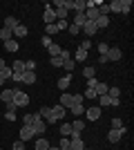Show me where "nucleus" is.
<instances>
[{"mask_svg": "<svg viewBox=\"0 0 134 150\" xmlns=\"http://www.w3.org/2000/svg\"><path fill=\"white\" fill-rule=\"evenodd\" d=\"M65 114H67V108H63V105H54V108H51V114L45 119V123H56L58 119H63Z\"/></svg>", "mask_w": 134, "mask_h": 150, "instance_id": "nucleus-1", "label": "nucleus"}, {"mask_svg": "<svg viewBox=\"0 0 134 150\" xmlns=\"http://www.w3.org/2000/svg\"><path fill=\"white\" fill-rule=\"evenodd\" d=\"M85 2H87V9H85V18H87L89 23H96V18L101 16V13H98V7H96V2H94V0H85Z\"/></svg>", "mask_w": 134, "mask_h": 150, "instance_id": "nucleus-2", "label": "nucleus"}, {"mask_svg": "<svg viewBox=\"0 0 134 150\" xmlns=\"http://www.w3.org/2000/svg\"><path fill=\"white\" fill-rule=\"evenodd\" d=\"M13 103H16V108H25V105H29V94L20 92V90H13Z\"/></svg>", "mask_w": 134, "mask_h": 150, "instance_id": "nucleus-3", "label": "nucleus"}, {"mask_svg": "<svg viewBox=\"0 0 134 150\" xmlns=\"http://www.w3.org/2000/svg\"><path fill=\"white\" fill-rule=\"evenodd\" d=\"M32 128H34V134H43V132L47 130V123H45V119H40V117H38V112H36V119H34Z\"/></svg>", "mask_w": 134, "mask_h": 150, "instance_id": "nucleus-4", "label": "nucleus"}, {"mask_svg": "<svg viewBox=\"0 0 134 150\" xmlns=\"http://www.w3.org/2000/svg\"><path fill=\"white\" fill-rule=\"evenodd\" d=\"M101 108L98 105H92V108H85V117H87V121H96V119H101Z\"/></svg>", "mask_w": 134, "mask_h": 150, "instance_id": "nucleus-5", "label": "nucleus"}, {"mask_svg": "<svg viewBox=\"0 0 134 150\" xmlns=\"http://www.w3.org/2000/svg\"><path fill=\"white\" fill-rule=\"evenodd\" d=\"M43 20L47 23V25L56 23V13H54V7H51V5H47V7H45V11H43Z\"/></svg>", "mask_w": 134, "mask_h": 150, "instance_id": "nucleus-6", "label": "nucleus"}, {"mask_svg": "<svg viewBox=\"0 0 134 150\" xmlns=\"http://www.w3.org/2000/svg\"><path fill=\"white\" fill-rule=\"evenodd\" d=\"M125 128H121V130H114V128H112V130L107 132V139H109V144H116V141H121V137L123 134H125Z\"/></svg>", "mask_w": 134, "mask_h": 150, "instance_id": "nucleus-7", "label": "nucleus"}, {"mask_svg": "<svg viewBox=\"0 0 134 150\" xmlns=\"http://www.w3.org/2000/svg\"><path fill=\"white\" fill-rule=\"evenodd\" d=\"M36 134H34V128L32 125H22L20 128V141H29V139H34Z\"/></svg>", "mask_w": 134, "mask_h": 150, "instance_id": "nucleus-8", "label": "nucleus"}, {"mask_svg": "<svg viewBox=\"0 0 134 150\" xmlns=\"http://www.w3.org/2000/svg\"><path fill=\"white\" fill-rule=\"evenodd\" d=\"M85 130V121L83 119H76L72 123V137H81V132Z\"/></svg>", "mask_w": 134, "mask_h": 150, "instance_id": "nucleus-9", "label": "nucleus"}, {"mask_svg": "<svg viewBox=\"0 0 134 150\" xmlns=\"http://www.w3.org/2000/svg\"><path fill=\"white\" fill-rule=\"evenodd\" d=\"M69 85H72V74H65V76L58 79V90H60V92H67Z\"/></svg>", "mask_w": 134, "mask_h": 150, "instance_id": "nucleus-10", "label": "nucleus"}, {"mask_svg": "<svg viewBox=\"0 0 134 150\" xmlns=\"http://www.w3.org/2000/svg\"><path fill=\"white\" fill-rule=\"evenodd\" d=\"M20 83H25V85H34V83H36V72H29V69H25V72H22V79H20Z\"/></svg>", "mask_w": 134, "mask_h": 150, "instance_id": "nucleus-11", "label": "nucleus"}, {"mask_svg": "<svg viewBox=\"0 0 134 150\" xmlns=\"http://www.w3.org/2000/svg\"><path fill=\"white\" fill-rule=\"evenodd\" d=\"M69 150H85V141L81 137H72L69 139Z\"/></svg>", "mask_w": 134, "mask_h": 150, "instance_id": "nucleus-12", "label": "nucleus"}, {"mask_svg": "<svg viewBox=\"0 0 134 150\" xmlns=\"http://www.w3.org/2000/svg\"><path fill=\"white\" fill-rule=\"evenodd\" d=\"M121 56H123V52L119 50V47H109V50H107V61H112V63L121 61Z\"/></svg>", "mask_w": 134, "mask_h": 150, "instance_id": "nucleus-13", "label": "nucleus"}, {"mask_svg": "<svg viewBox=\"0 0 134 150\" xmlns=\"http://www.w3.org/2000/svg\"><path fill=\"white\" fill-rule=\"evenodd\" d=\"M83 31H85V36H87V38H92V36H94V34H96L98 29H96V25H94V23H89V20H87V23L83 25Z\"/></svg>", "mask_w": 134, "mask_h": 150, "instance_id": "nucleus-14", "label": "nucleus"}, {"mask_svg": "<svg viewBox=\"0 0 134 150\" xmlns=\"http://www.w3.org/2000/svg\"><path fill=\"white\" fill-rule=\"evenodd\" d=\"M18 25H20V23H18V18H16V16H7V18H5V27H7V29L13 31Z\"/></svg>", "mask_w": 134, "mask_h": 150, "instance_id": "nucleus-15", "label": "nucleus"}, {"mask_svg": "<svg viewBox=\"0 0 134 150\" xmlns=\"http://www.w3.org/2000/svg\"><path fill=\"white\" fill-rule=\"evenodd\" d=\"M5 50L7 52H18V40H16V38H9V40H5Z\"/></svg>", "mask_w": 134, "mask_h": 150, "instance_id": "nucleus-16", "label": "nucleus"}, {"mask_svg": "<svg viewBox=\"0 0 134 150\" xmlns=\"http://www.w3.org/2000/svg\"><path fill=\"white\" fill-rule=\"evenodd\" d=\"M85 9H87L85 0H74V13H85Z\"/></svg>", "mask_w": 134, "mask_h": 150, "instance_id": "nucleus-17", "label": "nucleus"}, {"mask_svg": "<svg viewBox=\"0 0 134 150\" xmlns=\"http://www.w3.org/2000/svg\"><path fill=\"white\" fill-rule=\"evenodd\" d=\"M94 25H96V29H105V27L109 25V18H107V16H98Z\"/></svg>", "mask_w": 134, "mask_h": 150, "instance_id": "nucleus-18", "label": "nucleus"}, {"mask_svg": "<svg viewBox=\"0 0 134 150\" xmlns=\"http://www.w3.org/2000/svg\"><path fill=\"white\" fill-rule=\"evenodd\" d=\"M107 88H109L107 83H101V81H98V83H96V88H94L96 96H103V94H107Z\"/></svg>", "mask_w": 134, "mask_h": 150, "instance_id": "nucleus-19", "label": "nucleus"}, {"mask_svg": "<svg viewBox=\"0 0 134 150\" xmlns=\"http://www.w3.org/2000/svg\"><path fill=\"white\" fill-rule=\"evenodd\" d=\"M27 34H29V29H27L25 25H18L16 29H13V36H16V38H25Z\"/></svg>", "mask_w": 134, "mask_h": 150, "instance_id": "nucleus-20", "label": "nucleus"}, {"mask_svg": "<svg viewBox=\"0 0 134 150\" xmlns=\"http://www.w3.org/2000/svg\"><path fill=\"white\" fill-rule=\"evenodd\" d=\"M58 105L72 108V94H69V92H63V96H60V103H58Z\"/></svg>", "mask_w": 134, "mask_h": 150, "instance_id": "nucleus-21", "label": "nucleus"}, {"mask_svg": "<svg viewBox=\"0 0 134 150\" xmlns=\"http://www.w3.org/2000/svg\"><path fill=\"white\" fill-rule=\"evenodd\" d=\"M34 148H36V150H47V148H49V141H47L45 137H40V139H36Z\"/></svg>", "mask_w": 134, "mask_h": 150, "instance_id": "nucleus-22", "label": "nucleus"}, {"mask_svg": "<svg viewBox=\"0 0 134 150\" xmlns=\"http://www.w3.org/2000/svg\"><path fill=\"white\" fill-rule=\"evenodd\" d=\"M47 50H49V56L54 58V56H60V52H63V47H60V45H56V43H51L49 47H47Z\"/></svg>", "mask_w": 134, "mask_h": 150, "instance_id": "nucleus-23", "label": "nucleus"}, {"mask_svg": "<svg viewBox=\"0 0 134 150\" xmlns=\"http://www.w3.org/2000/svg\"><path fill=\"white\" fill-rule=\"evenodd\" d=\"M11 72H16V74H22V72H25V61H13Z\"/></svg>", "mask_w": 134, "mask_h": 150, "instance_id": "nucleus-24", "label": "nucleus"}, {"mask_svg": "<svg viewBox=\"0 0 134 150\" xmlns=\"http://www.w3.org/2000/svg\"><path fill=\"white\" fill-rule=\"evenodd\" d=\"M107 7L112 13H121V0H112V2H107Z\"/></svg>", "mask_w": 134, "mask_h": 150, "instance_id": "nucleus-25", "label": "nucleus"}, {"mask_svg": "<svg viewBox=\"0 0 134 150\" xmlns=\"http://www.w3.org/2000/svg\"><path fill=\"white\" fill-rule=\"evenodd\" d=\"M87 23V18H85V13H76V18H74V23L72 25H76V27H81L83 29V25Z\"/></svg>", "mask_w": 134, "mask_h": 150, "instance_id": "nucleus-26", "label": "nucleus"}, {"mask_svg": "<svg viewBox=\"0 0 134 150\" xmlns=\"http://www.w3.org/2000/svg\"><path fill=\"white\" fill-rule=\"evenodd\" d=\"M0 99L5 101V103H11V101H13V90H2Z\"/></svg>", "mask_w": 134, "mask_h": 150, "instance_id": "nucleus-27", "label": "nucleus"}, {"mask_svg": "<svg viewBox=\"0 0 134 150\" xmlns=\"http://www.w3.org/2000/svg\"><path fill=\"white\" fill-rule=\"evenodd\" d=\"M60 137H72V123H63L60 125Z\"/></svg>", "mask_w": 134, "mask_h": 150, "instance_id": "nucleus-28", "label": "nucleus"}, {"mask_svg": "<svg viewBox=\"0 0 134 150\" xmlns=\"http://www.w3.org/2000/svg\"><path fill=\"white\" fill-rule=\"evenodd\" d=\"M0 38H2V40H9V38H13V31L2 27V29H0Z\"/></svg>", "mask_w": 134, "mask_h": 150, "instance_id": "nucleus-29", "label": "nucleus"}, {"mask_svg": "<svg viewBox=\"0 0 134 150\" xmlns=\"http://www.w3.org/2000/svg\"><path fill=\"white\" fill-rule=\"evenodd\" d=\"M132 9V0H121V13H130Z\"/></svg>", "mask_w": 134, "mask_h": 150, "instance_id": "nucleus-30", "label": "nucleus"}, {"mask_svg": "<svg viewBox=\"0 0 134 150\" xmlns=\"http://www.w3.org/2000/svg\"><path fill=\"white\" fill-rule=\"evenodd\" d=\"M83 76H85V79H94V76H96V69L92 67V65H87V67L83 69Z\"/></svg>", "mask_w": 134, "mask_h": 150, "instance_id": "nucleus-31", "label": "nucleus"}, {"mask_svg": "<svg viewBox=\"0 0 134 150\" xmlns=\"http://www.w3.org/2000/svg\"><path fill=\"white\" fill-rule=\"evenodd\" d=\"M83 94H72V105H83Z\"/></svg>", "mask_w": 134, "mask_h": 150, "instance_id": "nucleus-32", "label": "nucleus"}, {"mask_svg": "<svg viewBox=\"0 0 134 150\" xmlns=\"http://www.w3.org/2000/svg\"><path fill=\"white\" fill-rule=\"evenodd\" d=\"M107 105H109V96H107V94L98 96V108H107Z\"/></svg>", "mask_w": 134, "mask_h": 150, "instance_id": "nucleus-33", "label": "nucleus"}, {"mask_svg": "<svg viewBox=\"0 0 134 150\" xmlns=\"http://www.w3.org/2000/svg\"><path fill=\"white\" fill-rule=\"evenodd\" d=\"M85 58H87V52L78 47V50H76V61H74V63H78V61H85Z\"/></svg>", "mask_w": 134, "mask_h": 150, "instance_id": "nucleus-34", "label": "nucleus"}, {"mask_svg": "<svg viewBox=\"0 0 134 150\" xmlns=\"http://www.w3.org/2000/svg\"><path fill=\"white\" fill-rule=\"evenodd\" d=\"M69 110H72V114H76V117L78 114H85V105H72Z\"/></svg>", "mask_w": 134, "mask_h": 150, "instance_id": "nucleus-35", "label": "nucleus"}, {"mask_svg": "<svg viewBox=\"0 0 134 150\" xmlns=\"http://www.w3.org/2000/svg\"><path fill=\"white\" fill-rule=\"evenodd\" d=\"M0 79H2V81H5V79H11V67L0 69Z\"/></svg>", "mask_w": 134, "mask_h": 150, "instance_id": "nucleus-36", "label": "nucleus"}, {"mask_svg": "<svg viewBox=\"0 0 134 150\" xmlns=\"http://www.w3.org/2000/svg\"><path fill=\"white\" fill-rule=\"evenodd\" d=\"M51 114V108H40V112H38V117L40 119H47V117H49Z\"/></svg>", "mask_w": 134, "mask_h": 150, "instance_id": "nucleus-37", "label": "nucleus"}, {"mask_svg": "<svg viewBox=\"0 0 134 150\" xmlns=\"http://www.w3.org/2000/svg\"><path fill=\"white\" fill-rule=\"evenodd\" d=\"M63 67L67 69V72H74V67H76V63H74V61L69 58V61H65V63H63Z\"/></svg>", "mask_w": 134, "mask_h": 150, "instance_id": "nucleus-38", "label": "nucleus"}, {"mask_svg": "<svg viewBox=\"0 0 134 150\" xmlns=\"http://www.w3.org/2000/svg\"><path fill=\"white\" fill-rule=\"evenodd\" d=\"M83 99H98V96H96V92L92 88H87V90H85V94H83Z\"/></svg>", "mask_w": 134, "mask_h": 150, "instance_id": "nucleus-39", "label": "nucleus"}, {"mask_svg": "<svg viewBox=\"0 0 134 150\" xmlns=\"http://www.w3.org/2000/svg\"><path fill=\"white\" fill-rule=\"evenodd\" d=\"M34 119H36V114H25V117H22V123H25V125H32Z\"/></svg>", "mask_w": 134, "mask_h": 150, "instance_id": "nucleus-40", "label": "nucleus"}, {"mask_svg": "<svg viewBox=\"0 0 134 150\" xmlns=\"http://www.w3.org/2000/svg\"><path fill=\"white\" fill-rule=\"evenodd\" d=\"M112 128H114V130H121V128H125V125H123V121L116 117V119H112Z\"/></svg>", "mask_w": 134, "mask_h": 150, "instance_id": "nucleus-41", "label": "nucleus"}, {"mask_svg": "<svg viewBox=\"0 0 134 150\" xmlns=\"http://www.w3.org/2000/svg\"><path fill=\"white\" fill-rule=\"evenodd\" d=\"M60 150H69V137H63L60 139V146H58Z\"/></svg>", "mask_w": 134, "mask_h": 150, "instance_id": "nucleus-42", "label": "nucleus"}, {"mask_svg": "<svg viewBox=\"0 0 134 150\" xmlns=\"http://www.w3.org/2000/svg\"><path fill=\"white\" fill-rule=\"evenodd\" d=\"M49 63L54 65V67H63V61H60V56H54V58H49Z\"/></svg>", "mask_w": 134, "mask_h": 150, "instance_id": "nucleus-43", "label": "nucleus"}, {"mask_svg": "<svg viewBox=\"0 0 134 150\" xmlns=\"http://www.w3.org/2000/svg\"><path fill=\"white\" fill-rule=\"evenodd\" d=\"M107 50H109L107 43H98V52H101V56H105V54H107Z\"/></svg>", "mask_w": 134, "mask_h": 150, "instance_id": "nucleus-44", "label": "nucleus"}, {"mask_svg": "<svg viewBox=\"0 0 134 150\" xmlns=\"http://www.w3.org/2000/svg\"><path fill=\"white\" fill-rule=\"evenodd\" d=\"M69 58H72V54H69V50H63V52H60V61H69Z\"/></svg>", "mask_w": 134, "mask_h": 150, "instance_id": "nucleus-45", "label": "nucleus"}, {"mask_svg": "<svg viewBox=\"0 0 134 150\" xmlns=\"http://www.w3.org/2000/svg\"><path fill=\"white\" fill-rule=\"evenodd\" d=\"M25 69L34 72V69H36V61H25Z\"/></svg>", "mask_w": 134, "mask_h": 150, "instance_id": "nucleus-46", "label": "nucleus"}, {"mask_svg": "<svg viewBox=\"0 0 134 150\" xmlns=\"http://www.w3.org/2000/svg\"><path fill=\"white\" fill-rule=\"evenodd\" d=\"M56 27H58V31H60V29H67L69 25H67V20H56Z\"/></svg>", "mask_w": 134, "mask_h": 150, "instance_id": "nucleus-47", "label": "nucleus"}, {"mask_svg": "<svg viewBox=\"0 0 134 150\" xmlns=\"http://www.w3.org/2000/svg\"><path fill=\"white\" fill-rule=\"evenodd\" d=\"M67 29H69V34H72V36H76L78 31H81V27H76V25H69Z\"/></svg>", "mask_w": 134, "mask_h": 150, "instance_id": "nucleus-48", "label": "nucleus"}, {"mask_svg": "<svg viewBox=\"0 0 134 150\" xmlns=\"http://www.w3.org/2000/svg\"><path fill=\"white\" fill-rule=\"evenodd\" d=\"M89 47H92V40H89V38H87V40H83V43H81V50H85V52H87Z\"/></svg>", "mask_w": 134, "mask_h": 150, "instance_id": "nucleus-49", "label": "nucleus"}, {"mask_svg": "<svg viewBox=\"0 0 134 150\" xmlns=\"http://www.w3.org/2000/svg\"><path fill=\"white\" fill-rule=\"evenodd\" d=\"M96 83H98V79H96V76H94V79H87V88L94 90V88H96Z\"/></svg>", "mask_w": 134, "mask_h": 150, "instance_id": "nucleus-50", "label": "nucleus"}, {"mask_svg": "<svg viewBox=\"0 0 134 150\" xmlns=\"http://www.w3.org/2000/svg\"><path fill=\"white\" fill-rule=\"evenodd\" d=\"M13 150H25V141H16V144H13Z\"/></svg>", "mask_w": 134, "mask_h": 150, "instance_id": "nucleus-51", "label": "nucleus"}, {"mask_svg": "<svg viewBox=\"0 0 134 150\" xmlns=\"http://www.w3.org/2000/svg\"><path fill=\"white\" fill-rule=\"evenodd\" d=\"M5 119L7 121H16V112H5Z\"/></svg>", "mask_w": 134, "mask_h": 150, "instance_id": "nucleus-52", "label": "nucleus"}, {"mask_svg": "<svg viewBox=\"0 0 134 150\" xmlns=\"http://www.w3.org/2000/svg\"><path fill=\"white\" fill-rule=\"evenodd\" d=\"M20 79H22V74H16V72H11V81L20 83Z\"/></svg>", "mask_w": 134, "mask_h": 150, "instance_id": "nucleus-53", "label": "nucleus"}, {"mask_svg": "<svg viewBox=\"0 0 134 150\" xmlns=\"http://www.w3.org/2000/svg\"><path fill=\"white\" fill-rule=\"evenodd\" d=\"M7 112H16V103H13V101H11V103H7Z\"/></svg>", "mask_w": 134, "mask_h": 150, "instance_id": "nucleus-54", "label": "nucleus"}, {"mask_svg": "<svg viewBox=\"0 0 134 150\" xmlns=\"http://www.w3.org/2000/svg\"><path fill=\"white\" fill-rule=\"evenodd\" d=\"M43 45H45V47H49V45H51V38L49 36H43Z\"/></svg>", "mask_w": 134, "mask_h": 150, "instance_id": "nucleus-55", "label": "nucleus"}, {"mask_svg": "<svg viewBox=\"0 0 134 150\" xmlns=\"http://www.w3.org/2000/svg\"><path fill=\"white\" fill-rule=\"evenodd\" d=\"M109 105H114V108L121 105V99H109Z\"/></svg>", "mask_w": 134, "mask_h": 150, "instance_id": "nucleus-56", "label": "nucleus"}, {"mask_svg": "<svg viewBox=\"0 0 134 150\" xmlns=\"http://www.w3.org/2000/svg\"><path fill=\"white\" fill-rule=\"evenodd\" d=\"M47 150H60V148H56V146H49V148H47Z\"/></svg>", "mask_w": 134, "mask_h": 150, "instance_id": "nucleus-57", "label": "nucleus"}, {"mask_svg": "<svg viewBox=\"0 0 134 150\" xmlns=\"http://www.w3.org/2000/svg\"><path fill=\"white\" fill-rule=\"evenodd\" d=\"M0 150H2V148H0Z\"/></svg>", "mask_w": 134, "mask_h": 150, "instance_id": "nucleus-58", "label": "nucleus"}, {"mask_svg": "<svg viewBox=\"0 0 134 150\" xmlns=\"http://www.w3.org/2000/svg\"><path fill=\"white\" fill-rule=\"evenodd\" d=\"M85 150H87V148H85Z\"/></svg>", "mask_w": 134, "mask_h": 150, "instance_id": "nucleus-59", "label": "nucleus"}]
</instances>
